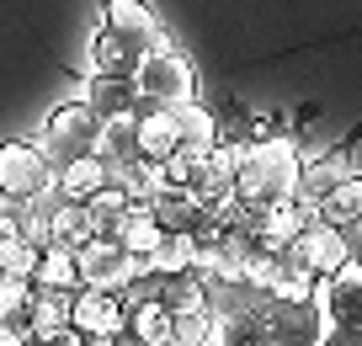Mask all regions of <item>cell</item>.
Listing matches in <instances>:
<instances>
[{
  "label": "cell",
  "mask_w": 362,
  "mask_h": 346,
  "mask_svg": "<svg viewBox=\"0 0 362 346\" xmlns=\"http://www.w3.org/2000/svg\"><path fill=\"white\" fill-rule=\"evenodd\" d=\"M267 330H272V346H325L336 320H330L325 299H293L267 309Z\"/></svg>",
  "instance_id": "8992f818"
},
{
  "label": "cell",
  "mask_w": 362,
  "mask_h": 346,
  "mask_svg": "<svg viewBox=\"0 0 362 346\" xmlns=\"http://www.w3.org/2000/svg\"><path fill=\"white\" fill-rule=\"evenodd\" d=\"M96 240V224H90V213L80 208V202H59L48 208V246L54 250H69V256H80V250Z\"/></svg>",
  "instance_id": "4fadbf2b"
},
{
  "label": "cell",
  "mask_w": 362,
  "mask_h": 346,
  "mask_svg": "<svg viewBox=\"0 0 362 346\" xmlns=\"http://www.w3.org/2000/svg\"><path fill=\"white\" fill-rule=\"evenodd\" d=\"M214 325H218L214 304H197V309L170 314V346H214Z\"/></svg>",
  "instance_id": "484cf974"
},
{
  "label": "cell",
  "mask_w": 362,
  "mask_h": 346,
  "mask_svg": "<svg viewBox=\"0 0 362 346\" xmlns=\"http://www.w3.org/2000/svg\"><path fill=\"white\" fill-rule=\"evenodd\" d=\"M117 246H123L128 250V256H155V246H160V240H165V229H160V224H155V213H149L144 208V202H134V208H128L123 213V224H117Z\"/></svg>",
  "instance_id": "ac0fdd59"
},
{
  "label": "cell",
  "mask_w": 362,
  "mask_h": 346,
  "mask_svg": "<svg viewBox=\"0 0 362 346\" xmlns=\"http://www.w3.org/2000/svg\"><path fill=\"white\" fill-rule=\"evenodd\" d=\"M33 277H16V272H0V314H22L33 304Z\"/></svg>",
  "instance_id": "836d02e7"
},
{
  "label": "cell",
  "mask_w": 362,
  "mask_h": 346,
  "mask_svg": "<svg viewBox=\"0 0 362 346\" xmlns=\"http://www.w3.org/2000/svg\"><path fill=\"white\" fill-rule=\"evenodd\" d=\"M33 288H69V293H75V288H80L75 256H69V250L43 246V256H37V272H33Z\"/></svg>",
  "instance_id": "f546056e"
},
{
  "label": "cell",
  "mask_w": 362,
  "mask_h": 346,
  "mask_svg": "<svg viewBox=\"0 0 362 346\" xmlns=\"http://www.w3.org/2000/svg\"><path fill=\"white\" fill-rule=\"evenodd\" d=\"M134 91L149 107H181V101H197V64L181 54L176 43H160L139 59L134 69Z\"/></svg>",
  "instance_id": "3957f363"
},
{
  "label": "cell",
  "mask_w": 362,
  "mask_h": 346,
  "mask_svg": "<svg viewBox=\"0 0 362 346\" xmlns=\"http://www.w3.org/2000/svg\"><path fill=\"white\" fill-rule=\"evenodd\" d=\"M134 123H139V160H155V166H165V155L181 144V139H176V123H170V112H165V107H149V101L139 96Z\"/></svg>",
  "instance_id": "9a60e30c"
},
{
  "label": "cell",
  "mask_w": 362,
  "mask_h": 346,
  "mask_svg": "<svg viewBox=\"0 0 362 346\" xmlns=\"http://www.w3.org/2000/svg\"><path fill=\"white\" fill-rule=\"evenodd\" d=\"M107 181H112L107 160H102V155H86V160H75V166L54 171V197H59V202H80V208H86V202L96 197Z\"/></svg>",
  "instance_id": "7c38bea8"
},
{
  "label": "cell",
  "mask_w": 362,
  "mask_h": 346,
  "mask_svg": "<svg viewBox=\"0 0 362 346\" xmlns=\"http://www.w3.org/2000/svg\"><path fill=\"white\" fill-rule=\"evenodd\" d=\"M112 181L128 192V202H149L160 187H165V171H160L155 160H128V166L112 171Z\"/></svg>",
  "instance_id": "4316f807"
},
{
  "label": "cell",
  "mask_w": 362,
  "mask_h": 346,
  "mask_svg": "<svg viewBox=\"0 0 362 346\" xmlns=\"http://www.w3.org/2000/svg\"><path fill=\"white\" fill-rule=\"evenodd\" d=\"M325 346H362V330H357V325H336Z\"/></svg>",
  "instance_id": "8d00e7d4"
},
{
  "label": "cell",
  "mask_w": 362,
  "mask_h": 346,
  "mask_svg": "<svg viewBox=\"0 0 362 346\" xmlns=\"http://www.w3.org/2000/svg\"><path fill=\"white\" fill-rule=\"evenodd\" d=\"M288 250H293V256L304 261L315 277H336V272L351 261V240H346V229H336V224H320V219L309 224V229H304V235H298Z\"/></svg>",
  "instance_id": "ba28073f"
},
{
  "label": "cell",
  "mask_w": 362,
  "mask_h": 346,
  "mask_svg": "<svg viewBox=\"0 0 362 346\" xmlns=\"http://www.w3.org/2000/svg\"><path fill=\"white\" fill-rule=\"evenodd\" d=\"M128 314L117 293H96V288H75V304H69V330L80 335H123Z\"/></svg>",
  "instance_id": "9c48e42d"
},
{
  "label": "cell",
  "mask_w": 362,
  "mask_h": 346,
  "mask_svg": "<svg viewBox=\"0 0 362 346\" xmlns=\"http://www.w3.org/2000/svg\"><path fill=\"white\" fill-rule=\"evenodd\" d=\"M139 69V54L123 43V38H112L107 27H96V38H90V75H134Z\"/></svg>",
  "instance_id": "cb8c5ba5"
},
{
  "label": "cell",
  "mask_w": 362,
  "mask_h": 346,
  "mask_svg": "<svg viewBox=\"0 0 362 346\" xmlns=\"http://www.w3.org/2000/svg\"><path fill=\"white\" fill-rule=\"evenodd\" d=\"M192 261H197V235H165L144 267L155 277H170V272H192Z\"/></svg>",
  "instance_id": "83f0119b"
},
{
  "label": "cell",
  "mask_w": 362,
  "mask_h": 346,
  "mask_svg": "<svg viewBox=\"0 0 362 346\" xmlns=\"http://www.w3.org/2000/svg\"><path fill=\"white\" fill-rule=\"evenodd\" d=\"M128 208H134V202H128V192L117 187V181H107V187L96 192L90 202H86L90 224H96V235H107V240L117 235V224H123V213H128Z\"/></svg>",
  "instance_id": "f1b7e54d"
},
{
  "label": "cell",
  "mask_w": 362,
  "mask_h": 346,
  "mask_svg": "<svg viewBox=\"0 0 362 346\" xmlns=\"http://www.w3.org/2000/svg\"><path fill=\"white\" fill-rule=\"evenodd\" d=\"M80 101H86L102 123H117V117H134L139 112V91H134V75H90L86 91H80Z\"/></svg>",
  "instance_id": "8fae6325"
},
{
  "label": "cell",
  "mask_w": 362,
  "mask_h": 346,
  "mask_svg": "<svg viewBox=\"0 0 362 346\" xmlns=\"http://www.w3.org/2000/svg\"><path fill=\"white\" fill-rule=\"evenodd\" d=\"M102 27L112 38H123L128 48H134L139 59L149 54V48H160V43H170L165 38V27H160V16H155V6L149 0H102Z\"/></svg>",
  "instance_id": "52a82bcc"
},
{
  "label": "cell",
  "mask_w": 362,
  "mask_h": 346,
  "mask_svg": "<svg viewBox=\"0 0 362 346\" xmlns=\"http://www.w3.org/2000/svg\"><path fill=\"white\" fill-rule=\"evenodd\" d=\"M341 176H351V166H346V155H320V160H304V171H298V197L315 208L320 197H325L330 187H336Z\"/></svg>",
  "instance_id": "603a6c76"
},
{
  "label": "cell",
  "mask_w": 362,
  "mask_h": 346,
  "mask_svg": "<svg viewBox=\"0 0 362 346\" xmlns=\"http://www.w3.org/2000/svg\"><path fill=\"white\" fill-rule=\"evenodd\" d=\"M54 192V166L37 149V139H0V202L27 208Z\"/></svg>",
  "instance_id": "277c9868"
},
{
  "label": "cell",
  "mask_w": 362,
  "mask_h": 346,
  "mask_svg": "<svg viewBox=\"0 0 362 346\" xmlns=\"http://www.w3.org/2000/svg\"><path fill=\"white\" fill-rule=\"evenodd\" d=\"M102 160H107V171L139 160V123H134V117H117V123L102 128Z\"/></svg>",
  "instance_id": "4dcf8cb0"
},
{
  "label": "cell",
  "mask_w": 362,
  "mask_h": 346,
  "mask_svg": "<svg viewBox=\"0 0 362 346\" xmlns=\"http://www.w3.org/2000/svg\"><path fill=\"white\" fill-rule=\"evenodd\" d=\"M69 304H75V293H69V288H37V293H33V304H27L33 335L64 330V325H69Z\"/></svg>",
  "instance_id": "d4e9b609"
},
{
  "label": "cell",
  "mask_w": 362,
  "mask_h": 346,
  "mask_svg": "<svg viewBox=\"0 0 362 346\" xmlns=\"http://www.w3.org/2000/svg\"><path fill=\"white\" fill-rule=\"evenodd\" d=\"M102 117L86 107V101H59L54 112L43 117V134H37V149L48 155V166L54 171H64V166H75V160H86V155H102Z\"/></svg>",
  "instance_id": "7a4b0ae2"
},
{
  "label": "cell",
  "mask_w": 362,
  "mask_h": 346,
  "mask_svg": "<svg viewBox=\"0 0 362 346\" xmlns=\"http://www.w3.org/2000/svg\"><path fill=\"white\" fill-rule=\"evenodd\" d=\"M149 277H155V272H149ZM155 304H165L170 314L197 309V304H208V282L197 277V272H170V277H155Z\"/></svg>",
  "instance_id": "44dd1931"
},
{
  "label": "cell",
  "mask_w": 362,
  "mask_h": 346,
  "mask_svg": "<svg viewBox=\"0 0 362 346\" xmlns=\"http://www.w3.org/2000/svg\"><path fill=\"white\" fill-rule=\"evenodd\" d=\"M214 346H272L267 314L256 309H224L214 325Z\"/></svg>",
  "instance_id": "e0dca14e"
},
{
  "label": "cell",
  "mask_w": 362,
  "mask_h": 346,
  "mask_svg": "<svg viewBox=\"0 0 362 346\" xmlns=\"http://www.w3.org/2000/svg\"><path fill=\"white\" fill-rule=\"evenodd\" d=\"M315 224V208L304 197H283V202H267V224H261V240L272 250H288L298 235Z\"/></svg>",
  "instance_id": "5bb4252c"
},
{
  "label": "cell",
  "mask_w": 362,
  "mask_h": 346,
  "mask_svg": "<svg viewBox=\"0 0 362 346\" xmlns=\"http://www.w3.org/2000/svg\"><path fill=\"white\" fill-rule=\"evenodd\" d=\"M144 208L155 213V224L165 229V235H197V229H203V219H208V208L197 202V192H192V187H170V181L144 202Z\"/></svg>",
  "instance_id": "30bf717a"
},
{
  "label": "cell",
  "mask_w": 362,
  "mask_h": 346,
  "mask_svg": "<svg viewBox=\"0 0 362 346\" xmlns=\"http://www.w3.org/2000/svg\"><path fill=\"white\" fill-rule=\"evenodd\" d=\"M37 256H43V246H33V240H22V235H16L11 246H0V272L33 277V272H37Z\"/></svg>",
  "instance_id": "d6a6232c"
},
{
  "label": "cell",
  "mask_w": 362,
  "mask_h": 346,
  "mask_svg": "<svg viewBox=\"0 0 362 346\" xmlns=\"http://www.w3.org/2000/svg\"><path fill=\"white\" fill-rule=\"evenodd\" d=\"M315 219H320V224H336V229H351V224L362 219V171L341 176L336 187L315 202Z\"/></svg>",
  "instance_id": "2e32d148"
},
{
  "label": "cell",
  "mask_w": 362,
  "mask_h": 346,
  "mask_svg": "<svg viewBox=\"0 0 362 346\" xmlns=\"http://www.w3.org/2000/svg\"><path fill=\"white\" fill-rule=\"evenodd\" d=\"M75 267H80V288H96V293H123L134 277H144V256H128L117 240H107V235H96L86 250L75 256Z\"/></svg>",
  "instance_id": "5b68a950"
},
{
  "label": "cell",
  "mask_w": 362,
  "mask_h": 346,
  "mask_svg": "<svg viewBox=\"0 0 362 346\" xmlns=\"http://www.w3.org/2000/svg\"><path fill=\"white\" fill-rule=\"evenodd\" d=\"M203 160H208V144H176V149L165 155V166H160V171H165L170 187H192L197 171H203Z\"/></svg>",
  "instance_id": "1f68e13d"
},
{
  "label": "cell",
  "mask_w": 362,
  "mask_h": 346,
  "mask_svg": "<svg viewBox=\"0 0 362 346\" xmlns=\"http://www.w3.org/2000/svg\"><path fill=\"white\" fill-rule=\"evenodd\" d=\"M298 171H304V155H298L293 134H267V139H256V144H240L235 197H245V202L298 197Z\"/></svg>",
  "instance_id": "6da1fadb"
},
{
  "label": "cell",
  "mask_w": 362,
  "mask_h": 346,
  "mask_svg": "<svg viewBox=\"0 0 362 346\" xmlns=\"http://www.w3.org/2000/svg\"><path fill=\"white\" fill-rule=\"evenodd\" d=\"M123 314H128V325H123V335H134L139 346H170V309L165 304H123Z\"/></svg>",
  "instance_id": "ffe728a7"
},
{
  "label": "cell",
  "mask_w": 362,
  "mask_h": 346,
  "mask_svg": "<svg viewBox=\"0 0 362 346\" xmlns=\"http://www.w3.org/2000/svg\"><path fill=\"white\" fill-rule=\"evenodd\" d=\"M112 346H139V341H134V335H117V341H112Z\"/></svg>",
  "instance_id": "74e56055"
},
{
  "label": "cell",
  "mask_w": 362,
  "mask_h": 346,
  "mask_svg": "<svg viewBox=\"0 0 362 346\" xmlns=\"http://www.w3.org/2000/svg\"><path fill=\"white\" fill-rule=\"evenodd\" d=\"M315 282H320L315 272H309L293 250H283V256H277V267H272L267 293H272V304H293V299H315Z\"/></svg>",
  "instance_id": "d6986e66"
},
{
  "label": "cell",
  "mask_w": 362,
  "mask_h": 346,
  "mask_svg": "<svg viewBox=\"0 0 362 346\" xmlns=\"http://www.w3.org/2000/svg\"><path fill=\"white\" fill-rule=\"evenodd\" d=\"M33 346H86V335H80V330H69V325H64V330H48V335H33Z\"/></svg>",
  "instance_id": "d590c367"
},
{
  "label": "cell",
  "mask_w": 362,
  "mask_h": 346,
  "mask_svg": "<svg viewBox=\"0 0 362 346\" xmlns=\"http://www.w3.org/2000/svg\"><path fill=\"white\" fill-rule=\"evenodd\" d=\"M16 235H22V213H16L11 202H0V246H11Z\"/></svg>",
  "instance_id": "e575fe53"
},
{
  "label": "cell",
  "mask_w": 362,
  "mask_h": 346,
  "mask_svg": "<svg viewBox=\"0 0 362 346\" xmlns=\"http://www.w3.org/2000/svg\"><path fill=\"white\" fill-rule=\"evenodd\" d=\"M170 123H176V139L181 144H218V117L208 112V101H181V107H165Z\"/></svg>",
  "instance_id": "7402d4cb"
}]
</instances>
